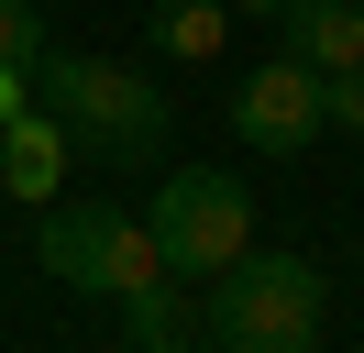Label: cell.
Masks as SVG:
<instances>
[{"mask_svg": "<svg viewBox=\"0 0 364 353\" xmlns=\"http://www.w3.org/2000/svg\"><path fill=\"white\" fill-rule=\"evenodd\" d=\"M199 342L221 353H309L331 331V276L309 254H276V243H243L221 276H199Z\"/></svg>", "mask_w": 364, "mask_h": 353, "instance_id": "obj_1", "label": "cell"}, {"mask_svg": "<svg viewBox=\"0 0 364 353\" xmlns=\"http://www.w3.org/2000/svg\"><path fill=\"white\" fill-rule=\"evenodd\" d=\"M45 78V110L67 122V154L89 166H155L177 144V100H155V78L122 56H33Z\"/></svg>", "mask_w": 364, "mask_h": 353, "instance_id": "obj_2", "label": "cell"}, {"mask_svg": "<svg viewBox=\"0 0 364 353\" xmlns=\"http://www.w3.org/2000/svg\"><path fill=\"white\" fill-rule=\"evenodd\" d=\"M45 276H67V287H89V298H133V287H155L166 276V254H155V232H144L122 199H77V210H55L45 199Z\"/></svg>", "mask_w": 364, "mask_h": 353, "instance_id": "obj_3", "label": "cell"}, {"mask_svg": "<svg viewBox=\"0 0 364 353\" xmlns=\"http://www.w3.org/2000/svg\"><path fill=\"white\" fill-rule=\"evenodd\" d=\"M155 254H166V276H221L232 254L254 243V188L243 176H221V166H177L155 188Z\"/></svg>", "mask_w": 364, "mask_h": 353, "instance_id": "obj_4", "label": "cell"}, {"mask_svg": "<svg viewBox=\"0 0 364 353\" xmlns=\"http://www.w3.org/2000/svg\"><path fill=\"white\" fill-rule=\"evenodd\" d=\"M232 132H243L254 154H309L320 132H331V110H320V66H298V56H265V66H243V88H232Z\"/></svg>", "mask_w": 364, "mask_h": 353, "instance_id": "obj_5", "label": "cell"}, {"mask_svg": "<svg viewBox=\"0 0 364 353\" xmlns=\"http://www.w3.org/2000/svg\"><path fill=\"white\" fill-rule=\"evenodd\" d=\"M55 176H67V122H55V110H11V122H0V199L45 210Z\"/></svg>", "mask_w": 364, "mask_h": 353, "instance_id": "obj_6", "label": "cell"}, {"mask_svg": "<svg viewBox=\"0 0 364 353\" xmlns=\"http://www.w3.org/2000/svg\"><path fill=\"white\" fill-rule=\"evenodd\" d=\"M276 22H287V56H298V66H320V78L364 56V0H287Z\"/></svg>", "mask_w": 364, "mask_h": 353, "instance_id": "obj_7", "label": "cell"}, {"mask_svg": "<svg viewBox=\"0 0 364 353\" xmlns=\"http://www.w3.org/2000/svg\"><path fill=\"white\" fill-rule=\"evenodd\" d=\"M122 342H144V353L199 342V309L177 298V276H155V287H133V298H122Z\"/></svg>", "mask_w": 364, "mask_h": 353, "instance_id": "obj_8", "label": "cell"}, {"mask_svg": "<svg viewBox=\"0 0 364 353\" xmlns=\"http://www.w3.org/2000/svg\"><path fill=\"white\" fill-rule=\"evenodd\" d=\"M221 33H232V0H155V56L210 66V56H221Z\"/></svg>", "mask_w": 364, "mask_h": 353, "instance_id": "obj_9", "label": "cell"}, {"mask_svg": "<svg viewBox=\"0 0 364 353\" xmlns=\"http://www.w3.org/2000/svg\"><path fill=\"white\" fill-rule=\"evenodd\" d=\"M45 56V0H0V66H33Z\"/></svg>", "mask_w": 364, "mask_h": 353, "instance_id": "obj_10", "label": "cell"}, {"mask_svg": "<svg viewBox=\"0 0 364 353\" xmlns=\"http://www.w3.org/2000/svg\"><path fill=\"white\" fill-rule=\"evenodd\" d=\"M320 110H331V132H364V56L320 78Z\"/></svg>", "mask_w": 364, "mask_h": 353, "instance_id": "obj_11", "label": "cell"}, {"mask_svg": "<svg viewBox=\"0 0 364 353\" xmlns=\"http://www.w3.org/2000/svg\"><path fill=\"white\" fill-rule=\"evenodd\" d=\"M23 88H33V66H0V122H11V110H33Z\"/></svg>", "mask_w": 364, "mask_h": 353, "instance_id": "obj_12", "label": "cell"}, {"mask_svg": "<svg viewBox=\"0 0 364 353\" xmlns=\"http://www.w3.org/2000/svg\"><path fill=\"white\" fill-rule=\"evenodd\" d=\"M232 11H287V0H232Z\"/></svg>", "mask_w": 364, "mask_h": 353, "instance_id": "obj_13", "label": "cell"}, {"mask_svg": "<svg viewBox=\"0 0 364 353\" xmlns=\"http://www.w3.org/2000/svg\"><path fill=\"white\" fill-rule=\"evenodd\" d=\"M45 11H77V0H45Z\"/></svg>", "mask_w": 364, "mask_h": 353, "instance_id": "obj_14", "label": "cell"}]
</instances>
